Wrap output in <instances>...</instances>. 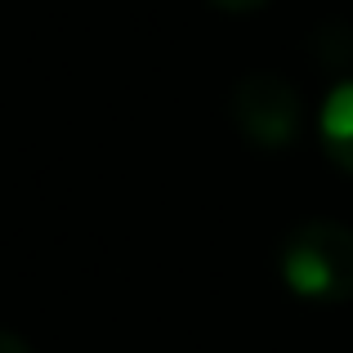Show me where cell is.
Instances as JSON below:
<instances>
[{
    "instance_id": "obj_1",
    "label": "cell",
    "mask_w": 353,
    "mask_h": 353,
    "mask_svg": "<svg viewBox=\"0 0 353 353\" xmlns=\"http://www.w3.org/2000/svg\"><path fill=\"white\" fill-rule=\"evenodd\" d=\"M277 268L300 300H353V228L331 224V219H309V224L291 228V237L282 241V255H277Z\"/></svg>"
},
{
    "instance_id": "obj_2",
    "label": "cell",
    "mask_w": 353,
    "mask_h": 353,
    "mask_svg": "<svg viewBox=\"0 0 353 353\" xmlns=\"http://www.w3.org/2000/svg\"><path fill=\"white\" fill-rule=\"evenodd\" d=\"M233 125L264 152H282L300 139L304 130V103L295 94V85L277 72H250L233 85L228 99Z\"/></svg>"
},
{
    "instance_id": "obj_3",
    "label": "cell",
    "mask_w": 353,
    "mask_h": 353,
    "mask_svg": "<svg viewBox=\"0 0 353 353\" xmlns=\"http://www.w3.org/2000/svg\"><path fill=\"white\" fill-rule=\"evenodd\" d=\"M318 139H322V148H327L331 161L353 174V77L340 81V85L327 94L322 117H318Z\"/></svg>"
},
{
    "instance_id": "obj_4",
    "label": "cell",
    "mask_w": 353,
    "mask_h": 353,
    "mask_svg": "<svg viewBox=\"0 0 353 353\" xmlns=\"http://www.w3.org/2000/svg\"><path fill=\"white\" fill-rule=\"evenodd\" d=\"M313 59L322 63V68H331V72H345L349 63H353V27L345 23H327V27H318V36H313Z\"/></svg>"
},
{
    "instance_id": "obj_5",
    "label": "cell",
    "mask_w": 353,
    "mask_h": 353,
    "mask_svg": "<svg viewBox=\"0 0 353 353\" xmlns=\"http://www.w3.org/2000/svg\"><path fill=\"white\" fill-rule=\"evenodd\" d=\"M0 353H32V349H27L23 336H14V331H0Z\"/></svg>"
},
{
    "instance_id": "obj_6",
    "label": "cell",
    "mask_w": 353,
    "mask_h": 353,
    "mask_svg": "<svg viewBox=\"0 0 353 353\" xmlns=\"http://www.w3.org/2000/svg\"><path fill=\"white\" fill-rule=\"evenodd\" d=\"M210 5H219V9H233V14H241V9H259V5H268V0H210Z\"/></svg>"
}]
</instances>
